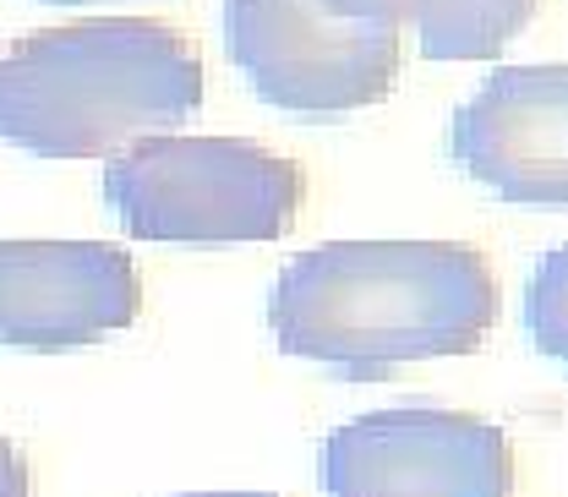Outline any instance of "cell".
Instances as JSON below:
<instances>
[{
  "mask_svg": "<svg viewBox=\"0 0 568 497\" xmlns=\"http://www.w3.org/2000/svg\"><path fill=\"white\" fill-rule=\"evenodd\" d=\"M448 159L514 209H568V61L493 71L448 121Z\"/></svg>",
  "mask_w": 568,
  "mask_h": 497,
  "instance_id": "8992f818",
  "label": "cell"
},
{
  "mask_svg": "<svg viewBox=\"0 0 568 497\" xmlns=\"http://www.w3.org/2000/svg\"><path fill=\"white\" fill-rule=\"evenodd\" d=\"M0 497H33V470H28V454L0 437Z\"/></svg>",
  "mask_w": 568,
  "mask_h": 497,
  "instance_id": "30bf717a",
  "label": "cell"
},
{
  "mask_svg": "<svg viewBox=\"0 0 568 497\" xmlns=\"http://www.w3.org/2000/svg\"><path fill=\"white\" fill-rule=\"evenodd\" d=\"M186 497H274V493H186Z\"/></svg>",
  "mask_w": 568,
  "mask_h": 497,
  "instance_id": "8fae6325",
  "label": "cell"
},
{
  "mask_svg": "<svg viewBox=\"0 0 568 497\" xmlns=\"http://www.w3.org/2000/svg\"><path fill=\"white\" fill-rule=\"evenodd\" d=\"M55 6H88V0H55Z\"/></svg>",
  "mask_w": 568,
  "mask_h": 497,
  "instance_id": "7c38bea8",
  "label": "cell"
},
{
  "mask_svg": "<svg viewBox=\"0 0 568 497\" xmlns=\"http://www.w3.org/2000/svg\"><path fill=\"white\" fill-rule=\"evenodd\" d=\"M493 323L497 274L470 241H328L290 257L268 290L274 345L351 383L481 351Z\"/></svg>",
  "mask_w": 568,
  "mask_h": 497,
  "instance_id": "6da1fadb",
  "label": "cell"
},
{
  "mask_svg": "<svg viewBox=\"0 0 568 497\" xmlns=\"http://www.w3.org/2000/svg\"><path fill=\"white\" fill-rule=\"evenodd\" d=\"M197 110L203 55L153 17L33 28L0 55V142L33 159H115Z\"/></svg>",
  "mask_w": 568,
  "mask_h": 497,
  "instance_id": "7a4b0ae2",
  "label": "cell"
},
{
  "mask_svg": "<svg viewBox=\"0 0 568 497\" xmlns=\"http://www.w3.org/2000/svg\"><path fill=\"white\" fill-rule=\"evenodd\" d=\"M306 203L295 159L252 138H159L132 142L104 164V209L132 241L235 246L280 241Z\"/></svg>",
  "mask_w": 568,
  "mask_h": 497,
  "instance_id": "3957f363",
  "label": "cell"
},
{
  "mask_svg": "<svg viewBox=\"0 0 568 497\" xmlns=\"http://www.w3.org/2000/svg\"><path fill=\"white\" fill-rule=\"evenodd\" d=\"M224 55L268 110L301 121L383 104L405 67L399 28L339 0H224Z\"/></svg>",
  "mask_w": 568,
  "mask_h": 497,
  "instance_id": "277c9868",
  "label": "cell"
},
{
  "mask_svg": "<svg viewBox=\"0 0 568 497\" xmlns=\"http://www.w3.org/2000/svg\"><path fill=\"white\" fill-rule=\"evenodd\" d=\"M519 323H525V339L568 372V241L536 257Z\"/></svg>",
  "mask_w": 568,
  "mask_h": 497,
  "instance_id": "9c48e42d",
  "label": "cell"
},
{
  "mask_svg": "<svg viewBox=\"0 0 568 497\" xmlns=\"http://www.w3.org/2000/svg\"><path fill=\"white\" fill-rule=\"evenodd\" d=\"M142 317V274L115 241H0V345L82 351Z\"/></svg>",
  "mask_w": 568,
  "mask_h": 497,
  "instance_id": "52a82bcc",
  "label": "cell"
},
{
  "mask_svg": "<svg viewBox=\"0 0 568 497\" xmlns=\"http://www.w3.org/2000/svg\"><path fill=\"white\" fill-rule=\"evenodd\" d=\"M355 17L416 28L426 61H493L530 22L541 0H339Z\"/></svg>",
  "mask_w": 568,
  "mask_h": 497,
  "instance_id": "ba28073f",
  "label": "cell"
},
{
  "mask_svg": "<svg viewBox=\"0 0 568 497\" xmlns=\"http://www.w3.org/2000/svg\"><path fill=\"white\" fill-rule=\"evenodd\" d=\"M317 481L328 497H514V443L470 410L394 405L334 426Z\"/></svg>",
  "mask_w": 568,
  "mask_h": 497,
  "instance_id": "5b68a950",
  "label": "cell"
}]
</instances>
